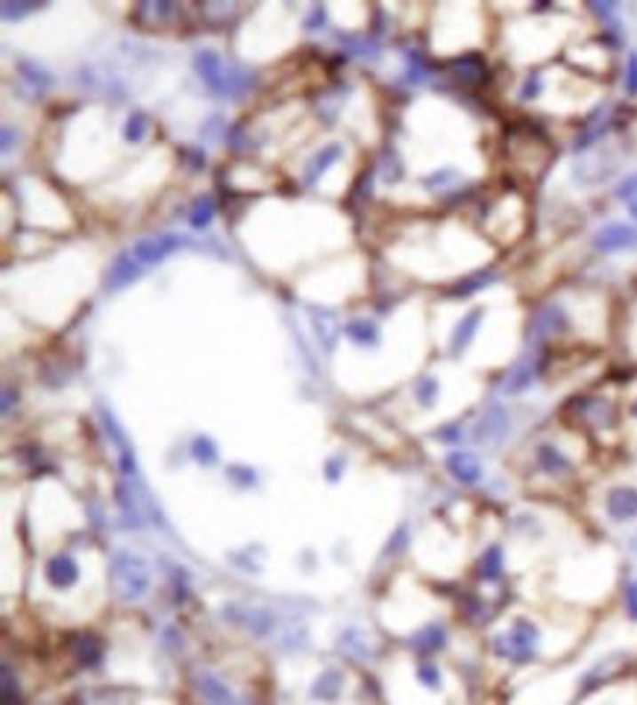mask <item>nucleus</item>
Returning <instances> with one entry per match:
<instances>
[{"label":"nucleus","mask_w":637,"mask_h":705,"mask_svg":"<svg viewBox=\"0 0 637 705\" xmlns=\"http://www.w3.org/2000/svg\"><path fill=\"white\" fill-rule=\"evenodd\" d=\"M494 279H497L494 268L476 270V274H473V276H465V279H461V283H458L456 288H450V294H452V297H470V294L482 292V288H485V285H490V283H494Z\"/></svg>","instance_id":"nucleus-14"},{"label":"nucleus","mask_w":637,"mask_h":705,"mask_svg":"<svg viewBox=\"0 0 637 705\" xmlns=\"http://www.w3.org/2000/svg\"><path fill=\"white\" fill-rule=\"evenodd\" d=\"M623 605H625L629 621L637 623V579H629V582L623 585Z\"/></svg>","instance_id":"nucleus-28"},{"label":"nucleus","mask_w":637,"mask_h":705,"mask_svg":"<svg viewBox=\"0 0 637 705\" xmlns=\"http://www.w3.org/2000/svg\"><path fill=\"white\" fill-rule=\"evenodd\" d=\"M593 247L600 250V253H623V250H634L637 247V227L623 224V220L605 224L600 233L593 236Z\"/></svg>","instance_id":"nucleus-8"},{"label":"nucleus","mask_w":637,"mask_h":705,"mask_svg":"<svg viewBox=\"0 0 637 705\" xmlns=\"http://www.w3.org/2000/svg\"><path fill=\"white\" fill-rule=\"evenodd\" d=\"M532 465L540 477H549V479H564L573 473V459L567 456V453L558 447L553 441H540L535 444L532 450Z\"/></svg>","instance_id":"nucleus-5"},{"label":"nucleus","mask_w":637,"mask_h":705,"mask_svg":"<svg viewBox=\"0 0 637 705\" xmlns=\"http://www.w3.org/2000/svg\"><path fill=\"white\" fill-rule=\"evenodd\" d=\"M506 573V553L499 544H490L485 547V553L479 558V576L485 579V582H499Z\"/></svg>","instance_id":"nucleus-13"},{"label":"nucleus","mask_w":637,"mask_h":705,"mask_svg":"<svg viewBox=\"0 0 637 705\" xmlns=\"http://www.w3.org/2000/svg\"><path fill=\"white\" fill-rule=\"evenodd\" d=\"M409 80L411 83H426L429 80V65L423 62L420 53H409Z\"/></svg>","instance_id":"nucleus-27"},{"label":"nucleus","mask_w":637,"mask_h":705,"mask_svg":"<svg viewBox=\"0 0 637 705\" xmlns=\"http://www.w3.org/2000/svg\"><path fill=\"white\" fill-rule=\"evenodd\" d=\"M200 691L206 693V697L215 702V705H235L233 697H229V691H227V685H220L215 682L211 676H203V682H200Z\"/></svg>","instance_id":"nucleus-18"},{"label":"nucleus","mask_w":637,"mask_h":705,"mask_svg":"<svg viewBox=\"0 0 637 705\" xmlns=\"http://www.w3.org/2000/svg\"><path fill=\"white\" fill-rule=\"evenodd\" d=\"M195 456H197V461H203V465H215V459H218L215 444H211L209 438H197L195 441Z\"/></svg>","instance_id":"nucleus-29"},{"label":"nucleus","mask_w":637,"mask_h":705,"mask_svg":"<svg viewBox=\"0 0 637 705\" xmlns=\"http://www.w3.org/2000/svg\"><path fill=\"white\" fill-rule=\"evenodd\" d=\"M12 148V130H4V150Z\"/></svg>","instance_id":"nucleus-32"},{"label":"nucleus","mask_w":637,"mask_h":705,"mask_svg":"<svg viewBox=\"0 0 637 705\" xmlns=\"http://www.w3.org/2000/svg\"><path fill=\"white\" fill-rule=\"evenodd\" d=\"M115 585H118L123 600H139V597H144V591L150 588V576L141 558H135L130 553H121L115 558Z\"/></svg>","instance_id":"nucleus-4"},{"label":"nucleus","mask_w":637,"mask_h":705,"mask_svg":"<svg viewBox=\"0 0 637 705\" xmlns=\"http://www.w3.org/2000/svg\"><path fill=\"white\" fill-rule=\"evenodd\" d=\"M341 156V148H338V144H330V148H323L321 153H317V156L308 162V171H306V180L312 182V180H317V173H323L326 168L332 165V162Z\"/></svg>","instance_id":"nucleus-17"},{"label":"nucleus","mask_w":637,"mask_h":705,"mask_svg":"<svg viewBox=\"0 0 637 705\" xmlns=\"http://www.w3.org/2000/svg\"><path fill=\"white\" fill-rule=\"evenodd\" d=\"M629 215H632V220H637V200L629 203Z\"/></svg>","instance_id":"nucleus-34"},{"label":"nucleus","mask_w":637,"mask_h":705,"mask_svg":"<svg viewBox=\"0 0 637 705\" xmlns=\"http://www.w3.org/2000/svg\"><path fill=\"white\" fill-rule=\"evenodd\" d=\"M76 659L83 664H94L100 659V644L92 638V635H85V638L76 641Z\"/></svg>","instance_id":"nucleus-23"},{"label":"nucleus","mask_w":637,"mask_h":705,"mask_svg":"<svg viewBox=\"0 0 637 705\" xmlns=\"http://www.w3.org/2000/svg\"><path fill=\"white\" fill-rule=\"evenodd\" d=\"M44 576H47V582H51L53 588H71L76 582V565H74V558H68V556H56L47 562L44 567Z\"/></svg>","instance_id":"nucleus-12"},{"label":"nucleus","mask_w":637,"mask_h":705,"mask_svg":"<svg viewBox=\"0 0 637 705\" xmlns=\"http://www.w3.org/2000/svg\"><path fill=\"white\" fill-rule=\"evenodd\" d=\"M447 71H450L452 80H456L458 85H465V89H476V85H482L488 80V65H485V60H482L479 53L458 56V60L450 62Z\"/></svg>","instance_id":"nucleus-9"},{"label":"nucleus","mask_w":637,"mask_h":705,"mask_svg":"<svg viewBox=\"0 0 637 705\" xmlns=\"http://www.w3.org/2000/svg\"><path fill=\"white\" fill-rule=\"evenodd\" d=\"M508 423H511V418H508L506 405H499V403L488 405L485 414H482L479 423H476V441L482 444V447H497V444H503L508 436Z\"/></svg>","instance_id":"nucleus-7"},{"label":"nucleus","mask_w":637,"mask_h":705,"mask_svg":"<svg viewBox=\"0 0 637 705\" xmlns=\"http://www.w3.org/2000/svg\"><path fill=\"white\" fill-rule=\"evenodd\" d=\"M540 641H544V635H540V626L532 621V617H514V621L508 623V629H503L494 638V653L499 659H506L511 664H529L537 659L540 653Z\"/></svg>","instance_id":"nucleus-1"},{"label":"nucleus","mask_w":637,"mask_h":705,"mask_svg":"<svg viewBox=\"0 0 637 705\" xmlns=\"http://www.w3.org/2000/svg\"><path fill=\"white\" fill-rule=\"evenodd\" d=\"M443 646H447V629L438 623L426 626V629L418 632V638H414V650H420V653H438Z\"/></svg>","instance_id":"nucleus-16"},{"label":"nucleus","mask_w":637,"mask_h":705,"mask_svg":"<svg viewBox=\"0 0 637 705\" xmlns=\"http://www.w3.org/2000/svg\"><path fill=\"white\" fill-rule=\"evenodd\" d=\"M33 9H38V4H4V18H6V21H12V18L30 15Z\"/></svg>","instance_id":"nucleus-30"},{"label":"nucleus","mask_w":637,"mask_h":705,"mask_svg":"<svg viewBox=\"0 0 637 705\" xmlns=\"http://www.w3.org/2000/svg\"><path fill=\"white\" fill-rule=\"evenodd\" d=\"M195 68H197L200 80L215 94H224V98H238V94L250 85L247 74L235 71V68H227L215 51H200L195 56Z\"/></svg>","instance_id":"nucleus-2"},{"label":"nucleus","mask_w":637,"mask_h":705,"mask_svg":"<svg viewBox=\"0 0 637 705\" xmlns=\"http://www.w3.org/2000/svg\"><path fill=\"white\" fill-rule=\"evenodd\" d=\"M614 197H617V200H623V203H634V200H637V171L625 173V177H623L620 182H617Z\"/></svg>","instance_id":"nucleus-24"},{"label":"nucleus","mask_w":637,"mask_h":705,"mask_svg":"<svg viewBox=\"0 0 637 705\" xmlns=\"http://www.w3.org/2000/svg\"><path fill=\"white\" fill-rule=\"evenodd\" d=\"M346 335H350L355 344H376V341H379L376 326L368 324V321H350V324H346Z\"/></svg>","instance_id":"nucleus-20"},{"label":"nucleus","mask_w":637,"mask_h":705,"mask_svg":"<svg viewBox=\"0 0 637 705\" xmlns=\"http://www.w3.org/2000/svg\"><path fill=\"white\" fill-rule=\"evenodd\" d=\"M438 391H441V385L435 376H423V380L414 382V397H418L420 405H432L438 400Z\"/></svg>","instance_id":"nucleus-19"},{"label":"nucleus","mask_w":637,"mask_h":705,"mask_svg":"<svg viewBox=\"0 0 637 705\" xmlns=\"http://www.w3.org/2000/svg\"><path fill=\"white\" fill-rule=\"evenodd\" d=\"M623 89L629 98L637 94V51L629 53V60H625V76H623Z\"/></svg>","instance_id":"nucleus-26"},{"label":"nucleus","mask_w":637,"mask_h":705,"mask_svg":"<svg viewBox=\"0 0 637 705\" xmlns=\"http://www.w3.org/2000/svg\"><path fill=\"white\" fill-rule=\"evenodd\" d=\"M182 244H186V241L179 236H150V238L135 241L130 250H123V259L141 274V270L159 265L162 259H168L171 253H177Z\"/></svg>","instance_id":"nucleus-3"},{"label":"nucleus","mask_w":637,"mask_h":705,"mask_svg":"<svg viewBox=\"0 0 637 705\" xmlns=\"http://www.w3.org/2000/svg\"><path fill=\"white\" fill-rule=\"evenodd\" d=\"M447 470L452 473V479L461 482V485H476V482H482V461L476 453H470V450H452L450 456H447Z\"/></svg>","instance_id":"nucleus-10"},{"label":"nucleus","mask_w":637,"mask_h":705,"mask_svg":"<svg viewBox=\"0 0 637 705\" xmlns=\"http://www.w3.org/2000/svg\"><path fill=\"white\" fill-rule=\"evenodd\" d=\"M317 21L323 24V9H315L312 18H308V30H317Z\"/></svg>","instance_id":"nucleus-31"},{"label":"nucleus","mask_w":637,"mask_h":705,"mask_svg":"<svg viewBox=\"0 0 637 705\" xmlns=\"http://www.w3.org/2000/svg\"><path fill=\"white\" fill-rule=\"evenodd\" d=\"M482 321H485V306H476L456 324V330H452V338H450V353L452 356H461L473 344Z\"/></svg>","instance_id":"nucleus-11"},{"label":"nucleus","mask_w":637,"mask_h":705,"mask_svg":"<svg viewBox=\"0 0 637 705\" xmlns=\"http://www.w3.org/2000/svg\"><path fill=\"white\" fill-rule=\"evenodd\" d=\"M211 215H215V197H200L197 203H195V212H191V224H195L197 229L200 227H206L209 220H211Z\"/></svg>","instance_id":"nucleus-21"},{"label":"nucleus","mask_w":637,"mask_h":705,"mask_svg":"<svg viewBox=\"0 0 637 705\" xmlns=\"http://www.w3.org/2000/svg\"><path fill=\"white\" fill-rule=\"evenodd\" d=\"M605 517L611 520V524H634L637 520V485H614L608 488L605 494Z\"/></svg>","instance_id":"nucleus-6"},{"label":"nucleus","mask_w":637,"mask_h":705,"mask_svg":"<svg viewBox=\"0 0 637 705\" xmlns=\"http://www.w3.org/2000/svg\"><path fill=\"white\" fill-rule=\"evenodd\" d=\"M540 94H544V74L532 71L520 85V100H537Z\"/></svg>","instance_id":"nucleus-22"},{"label":"nucleus","mask_w":637,"mask_h":705,"mask_svg":"<svg viewBox=\"0 0 637 705\" xmlns=\"http://www.w3.org/2000/svg\"><path fill=\"white\" fill-rule=\"evenodd\" d=\"M123 135H127V141L132 144H139L144 135H147V118H144L141 112H135L130 115V121H127V127H123Z\"/></svg>","instance_id":"nucleus-25"},{"label":"nucleus","mask_w":637,"mask_h":705,"mask_svg":"<svg viewBox=\"0 0 637 705\" xmlns=\"http://www.w3.org/2000/svg\"><path fill=\"white\" fill-rule=\"evenodd\" d=\"M629 418H632V421L637 423V397H634V400L629 403Z\"/></svg>","instance_id":"nucleus-33"},{"label":"nucleus","mask_w":637,"mask_h":705,"mask_svg":"<svg viewBox=\"0 0 637 705\" xmlns=\"http://www.w3.org/2000/svg\"><path fill=\"white\" fill-rule=\"evenodd\" d=\"M312 324H315L317 335L323 338L326 350H332V347H335V335H338V317L332 312H326V308H312Z\"/></svg>","instance_id":"nucleus-15"}]
</instances>
